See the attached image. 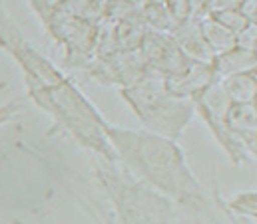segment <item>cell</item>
<instances>
[{"label":"cell","mask_w":257,"mask_h":224,"mask_svg":"<svg viewBox=\"0 0 257 224\" xmlns=\"http://www.w3.org/2000/svg\"><path fill=\"white\" fill-rule=\"evenodd\" d=\"M166 80V88L170 94L178 96V98H186V100H193L197 96H201L213 82H217L211 64L205 62H195L192 60L190 68L174 78H164Z\"/></svg>","instance_id":"3957f363"},{"label":"cell","mask_w":257,"mask_h":224,"mask_svg":"<svg viewBox=\"0 0 257 224\" xmlns=\"http://www.w3.org/2000/svg\"><path fill=\"white\" fill-rule=\"evenodd\" d=\"M120 96L148 129L168 137H178L195 112L192 100L170 94L166 80L154 74H148L134 86L122 88Z\"/></svg>","instance_id":"6da1fadb"},{"label":"cell","mask_w":257,"mask_h":224,"mask_svg":"<svg viewBox=\"0 0 257 224\" xmlns=\"http://www.w3.org/2000/svg\"><path fill=\"white\" fill-rule=\"evenodd\" d=\"M217 82L231 104H255V70L231 74Z\"/></svg>","instance_id":"52a82bcc"},{"label":"cell","mask_w":257,"mask_h":224,"mask_svg":"<svg viewBox=\"0 0 257 224\" xmlns=\"http://www.w3.org/2000/svg\"><path fill=\"white\" fill-rule=\"evenodd\" d=\"M130 2H136V4H146V2H152V0H130Z\"/></svg>","instance_id":"2e32d148"},{"label":"cell","mask_w":257,"mask_h":224,"mask_svg":"<svg viewBox=\"0 0 257 224\" xmlns=\"http://www.w3.org/2000/svg\"><path fill=\"white\" fill-rule=\"evenodd\" d=\"M164 4H166V8H168V12H170V16H172L176 26L182 24L184 20L192 18V8H190L188 0H164Z\"/></svg>","instance_id":"30bf717a"},{"label":"cell","mask_w":257,"mask_h":224,"mask_svg":"<svg viewBox=\"0 0 257 224\" xmlns=\"http://www.w3.org/2000/svg\"><path fill=\"white\" fill-rule=\"evenodd\" d=\"M255 6H257V0H241V4H239V12L251 22V24H255Z\"/></svg>","instance_id":"5bb4252c"},{"label":"cell","mask_w":257,"mask_h":224,"mask_svg":"<svg viewBox=\"0 0 257 224\" xmlns=\"http://www.w3.org/2000/svg\"><path fill=\"white\" fill-rule=\"evenodd\" d=\"M162 2H164V0H162Z\"/></svg>","instance_id":"e0dca14e"},{"label":"cell","mask_w":257,"mask_h":224,"mask_svg":"<svg viewBox=\"0 0 257 224\" xmlns=\"http://www.w3.org/2000/svg\"><path fill=\"white\" fill-rule=\"evenodd\" d=\"M30 2H32L34 10L42 16L44 22H46V20L60 8V4H62V0H30Z\"/></svg>","instance_id":"7c38bea8"},{"label":"cell","mask_w":257,"mask_h":224,"mask_svg":"<svg viewBox=\"0 0 257 224\" xmlns=\"http://www.w3.org/2000/svg\"><path fill=\"white\" fill-rule=\"evenodd\" d=\"M237 46L255 52V24H249L245 30L237 34Z\"/></svg>","instance_id":"4fadbf2b"},{"label":"cell","mask_w":257,"mask_h":224,"mask_svg":"<svg viewBox=\"0 0 257 224\" xmlns=\"http://www.w3.org/2000/svg\"><path fill=\"white\" fill-rule=\"evenodd\" d=\"M150 74L160 78H174L184 74L192 60L184 54V50L176 44L170 32L146 30L138 48Z\"/></svg>","instance_id":"7a4b0ae2"},{"label":"cell","mask_w":257,"mask_h":224,"mask_svg":"<svg viewBox=\"0 0 257 224\" xmlns=\"http://www.w3.org/2000/svg\"><path fill=\"white\" fill-rule=\"evenodd\" d=\"M190 2V8H192V16H205V6H207V0H188Z\"/></svg>","instance_id":"9a60e30c"},{"label":"cell","mask_w":257,"mask_h":224,"mask_svg":"<svg viewBox=\"0 0 257 224\" xmlns=\"http://www.w3.org/2000/svg\"><path fill=\"white\" fill-rule=\"evenodd\" d=\"M201 32L205 38V44L213 52V56L223 54L237 46V36L225 30L221 24H217L211 16H201Z\"/></svg>","instance_id":"ba28073f"},{"label":"cell","mask_w":257,"mask_h":224,"mask_svg":"<svg viewBox=\"0 0 257 224\" xmlns=\"http://www.w3.org/2000/svg\"><path fill=\"white\" fill-rule=\"evenodd\" d=\"M170 34H172V38L176 40V44L184 50V54L190 58V60L211 64L213 52L205 44V38H203V32H201V18L192 16V18L184 20Z\"/></svg>","instance_id":"277c9868"},{"label":"cell","mask_w":257,"mask_h":224,"mask_svg":"<svg viewBox=\"0 0 257 224\" xmlns=\"http://www.w3.org/2000/svg\"><path fill=\"white\" fill-rule=\"evenodd\" d=\"M241 4V0H207L205 6V16L217 14V12H225V10H237Z\"/></svg>","instance_id":"8fae6325"},{"label":"cell","mask_w":257,"mask_h":224,"mask_svg":"<svg viewBox=\"0 0 257 224\" xmlns=\"http://www.w3.org/2000/svg\"><path fill=\"white\" fill-rule=\"evenodd\" d=\"M211 68H213V74H215L217 80H221L225 76H231V74L255 70V52L235 46V48H231L223 54L213 56Z\"/></svg>","instance_id":"8992f818"},{"label":"cell","mask_w":257,"mask_h":224,"mask_svg":"<svg viewBox=\"0 0 257 224\" xmlns=\"http://www.w3.org/2000/svg\"><path fill=\"white\" fill-rule=\"evenodd\" d=\"M211 18L217 22V24H221L225 30H229L231 34H239L241 30H245L251 22L239 12V10H225V12H217V14H211Z\"/></svg>","instance_id":"9c48e42d"},{"label":"cell","mask_w":257,"mask_h":224,"mask_svg":"<svg viewBox=\"0 0 257 224\" xmlns=\"http://www.w3.org/2000/svg\"><path fill=\"white\" fill-rule=\"evenodd\" d=\"M225 125L241 145L255 149V104H229Z\"/></svg>","instance_id":"5b68a950"}]
</instances>
